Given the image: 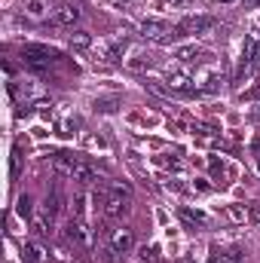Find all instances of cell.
<instances>
[{"label":"cell","mask_w":260,"mask_h":263,"mask_svg":"<svg viewBox=\"0 0 260 263\" xmlns=\"http://www.w3.org/2000/svg\"><path fill=\"white\" fill-rule=\"evenodd\" d=\"M43 12H46L43 0H31V3H28V15H31V18H43Z\"/></svg>","instance_id":"21"},{"label":"cell","mask_w":260,"mask_h":263,"mask_svg":"<svg viewBox=\"0 0 260 263\" xmlns=\"http://www.w3.org/2000/svg\"><path fill=\"white\" fill-rule=\"evenodd\" d=\"M248 220L251 223H260V205H248Z\"/></svg>","instance_id":"26"},{"label":"cell","mask_w":260,"mask_h":263,"mask_svg":"<svg viewBox=\"0 0 260 263\" xmlns=\"http://www.w3.org/2000/svg\"><path fill=\"white\" fill-rule=\"evenodd\" d=\"M65 242L73 248H83V251H92L95 239H92V227L83 220V217H70L65 227Z\"/></svg>","instance_id":"2"},{"label":"cell","mask_w":260,"mask_h":263,"mask_svg":"<svg viewBox=\"0 0 260 263\" xmlns=\"http://www.w3.org/2000/svg\"><path fill=\"white\" fill-rule=\"evenodd\" d=\"M214 28V18L211 15H187L181 25H178V34H205Z\"/></svg>","instance_id":"6"},{"label":"cell","mask_w":260,"mask_h":263,"mask_svg":"<svg viewBox=\"0 0 260 263\" xmlns=\"http://www.w3.org/2000/svg\"><path fill=\"white\" fill-rule=\"evenodd\" d=\"M141 37H144V40H153V43H172V40L181 37V34H178V28H172V25L162 22V18H147V22L141 25Z\"/></svg>","instance_id":"3"},{"label":"cell","mask_w":260,"mask_h":263,"mask_svg":"<svg viewBox=\"0 0 260 263\" xmlns=\"http://www.w3.org/2000/svg\"><path fill=\"white\" fill-rule=\"evenodd\" d=\"M22 254H25V263H46V251H43L37 242H28Z\"/></svg>","instance_id":"11"},{"label":"cell","mask_w":260,"mask_h":263,"mask_svg":"<svg viewBox=\"0 0 260 263\" xmlns=\"http://www.w3.org/2000/svg\"><path fill=\"white\" fill-rule=\"evenodd\" d=\"M144 89L153 92V95H159V98H169L172 95V89L169 86H159V80H144Z\"/></svg>","instance_id":"16"},{"label":"cell","mask_w":260,"mask_h":263,"mask_svg":"<svg viewBox=\"0 0 260 263\" xmlns=\"http://www.w3.org/2000/svg\"><path fill=\"white\" fill-rule=\"evenodd\" d=\"M193 83H196V89L205 92V95L220 92V77L217 73H199V77H193Z\"/></svg>","instance_id":"9"},{"label":"cell","mask_w":260,"mask_h":263,"mask_svg":"<svg viewBox=\"0 0 260 263\" xmlns=\"http://www.w3.org/2000/svg\"><path fill=\"white\" fill-rule=\"evenodd\" d=\"M107 187H110V190H117V193H123V196H129V199H132V187L126 184V181H110Z\"/></svg>","instance_id":"24"},{"label":"cell","mask_w":260,"mask_h":263,"mask_svg":"<svg viewBox=\"0 0 260 263\" xmlns=\"http://www.w3.org/2000/svg\"><path fill=\"white\" fill-rule=\"evenodd\" d=\"M80 15H83V12H80V6H77V3H65V6L52 15V25H65V28H70V25H77V22H80Z\"/></svg>","instance_id":"8"},{"label":"cell","mask_w":260,"mask_h":263,"mask_svg":"<svg viewBox=\"0 0 260 263\" xmlns=\"http://www.w3.org/2000/svg\"><path fill=\"white\" fill-rule=\"evenodd\" d=\"M248 3H251V6H260V0H248Z\"/></svg>","instance_id":"28"},{"label":"cell","mask_w":260,"mask_h":263,"mask_svg":"<svg viewBox=\"0 0 260 263\" xmlns=\"http://www.w3.org/2000/svg\"><path fill=\"white\" fill-rule=\"evenodd\" d=\"M175 55H178L181 62H199V55H202V52H199V46H196V43H190V46H181Z\"/></svg>","instance_id":"15"},{"label":"cell","mask_w":260,"mask_h":263,"mask_svg":"<svg viewBox=\"0 0 260 263\" xmlns=\"http://www.w3.org/2000/svg\"><path fill=\"white\" fill-rule=\"evenodd\" d=\"M217 263H242V251H236V248L227 251V254L220 251V254H217Z\"/></svg>","instance_id":"22"},{"label":"cell","mask_w":260,"mask_h":263,"mask_svg":"<svg viewBox=\"0 0 260 263\" xmlns=\"http://www.w3.org/2000/svg\"><path fill=\"white\" fill-rule=\"evenodd\" d=\"M89 46H92V34H89V31H73V34H70V49H80V52H83V49H89Z\"/></svg>","instance_id":"13"},{"label":"cell","mask_w":260,"mask_h":263,"mask_svg":"<svg viewBox=\"0 0 260 263\" xmlns=\"http://www.w3.org/2000/svg\"><path fill=\"white\" fill-rule=\"evenodd\" d=\"M22 62L34 73H46L49 67L59 62V52L49 49V46H40V43H25L22 46Z\"/></svg>","instance_id":"1"},{"label":"cell","mask_w":260,"mask_h":263,"mask_svg":"<svg viewBox=\"0 0 260 263\" xmlns=\"http://www.w3.org/2000/svg\"><path fill=\"white\" fill-rule=\"evenodd\" d=\"M257 153H260V141H257Z\"/></svg>","instance_id":"29"},{"label":"cell","mask_w":260,"mask_h":263,"mask_svg":"<svg viewBox=\"0 0 260 263\" xmlns=\"http://www.w3.org/2000/svg\"><path fill=\"white\" fill-rule=\"evenodd\" d=\"M98 202H101V211L114 220V217H123L126 211H129V196H123V193H117V190H101L98 193Z\"/></svg>","instance_id":"4"},{"label":"cell","mask_w":260,"mask_h":263,"mask_svg":"<svg viewBox=\"0 0 260 263\" xmlns=\"http://www.w3.org/2000/svg\"><path fill=\"white\" fill-rule=\"evenodd\" d=\"M169 89H172V95H184V98H190V95L199 92L196 83L187 73H172V77H169Z\"/></svg>","instance_id":"7"},{"label":"cell","mask_w":260,"mask_h":263,"mask_svg":"<svg viewBox=\"0 0 260 263\" xmlns=\"http://www.w3.org/2000/svg\"><path fill=\"white\" fill-rule=\"evenodd\" d=\"M117 107H120L117 98H98V101H95V110H98V114H114Z\"/></svg>","instance_id":"18"},{"label":"cell","mask_w":260,"mask_h":263,"mask_svg":"<svg viewBox=\"0 0 260 263\" xmlns=\"http://www.w3.org/2000/svg\"><path fill=\"white\" fill-rule=\"evenodd\" d=\"M178 214H181V220H184V227H187V230H196V227H208V217H205L202 211H190V208H181Z\"/></svg>","instance_id":"10"},{"label":"cell","mask_w":260,"mask_h":263,"mask_svg":"<svg viewBox=\"0 0 260 263\" xmlns=\"http://www.w3.org/2000/svg\"><path fill=\"white\" fill-rule=\"evenodd\" d=\"M18 168H22V153H18V147L12 150V175H18Z\"/></svg>","instance_id":"25"},{"label":"cell","mask_w":260,"mask_h":263,"mask_svg":"<svg viewBox=\"0 0 260 263\" xmlns=\"http://www.w3.org/2000/svg\"><path fill=\"white\" fill-rule=\"evenodd\" d=\"M101 260H104V263H120V251H117V248L107 242V245L101 248Z\"/></svg>","instance_id":"20"},{"label":"cell","mask_w":260,"mask_h":263,"mask_svg":"<svg viewBox=\"0 0 260 263\" xmlns=\"http://www.w3.org/2000/svg\"><path fill=\"white\" fill-rule=\"evenodd\" d=\"M107 242L120 254H129L132 248H135V233H132L129 227H114V230H107Z\"/></svg>","instance_id":"5"},{"label":"cell","mask_w":260,"mask_h":263,"mask_svg":"<svg viewBox=\"0 0 260 263\" xmlns=\"http://www.w3.org/2000/svg\"><path fill=\"white\" fill-rule=\"evenodd\" d=\"M184 263H190V260H184Z\"/></svg>","instance_id":"30"},{"label":"cell","mask_w":260,"mask_h":263,"mask_svg":"<svg viewBox=\"0 0 260 263\" xmlns=\"http://www.w3.org/2000/svg\"><path fill=\"white\" fill-rule=\"evenodd\" d=\"M141 260H144V263H156V260H159V248H156V245L141 248Z\"/></svg>","instance_id":"23"},{"label":"cell","mask_w":260,"mask_h":263,"mask_svg":"<svg viewBox=\"0 0 260 263\" xmlns=\"http://www.w3.org/2000/svg\"><path fill=\"white\" fill-rule=\"evenodd\" d=\"M126 67L129 70H144V67H150V55L141 52V49H132V59H126Z\"/></svg>","instance_id":"12"},{"label":"cell","mask_w":260,"mask_h":263,"mask_svg":"<svg viewBox=\"0 0 260 263\" xmlns=\"http://www.w3.org/2000/svg\"><path fill=\"white\" fill-rule=\"evenodd\" d=\"M31 220H34V233H37V236H46V233H49L52 214H37V217H31Z\"/></svg>","instance_id":"17"},{"label":"cell","mask_w":260,"mask_h":263,"mask_svg":"<svg viewBox=\"0 0 260 263\" xmlns=\"http://www.w3.org/2000/svg\"><path fill=\"white\" fill-rule=\"evenodd\" d=\"M15 211H18L25 220H31V217H34V214H31V199H28V196H18V202H15Z\"/></svg>","instance_id":"19"},{"label":"cell","mask_w":260,"mask_h":263,"mask_svg":"<svg viewBox=\"0 0 260 263\" xmlns=\"http://www.w3.org/2000/svg\"><path fill=\"white\" fill-rule=\"evenodd\" d=\"M227 217L233 223H248V205H227Z\"/></svg>","instance_id":"14"},{"label":"cell","mask_w":260,"mask_h":263,"mask_svg":"<svg viewBox=\"0 0 260 263\" xmlns=\"http://www.w3.org/2000/svg\"><path fill=\"white\" fill-rule=\"evenodd\" d=\"M214 3H236V0H214Z\"/></svg>","instance_id":"27"}]
</instances>
